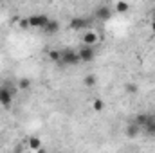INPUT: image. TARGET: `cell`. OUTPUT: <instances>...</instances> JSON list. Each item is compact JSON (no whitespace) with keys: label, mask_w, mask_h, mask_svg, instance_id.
<instances>
[{"label":"cell","mask_w":155,"mask_h":153,"mask_svg":"<svg viewBox=\"0 0 155 153\" xmlns=\"http://www.w3.org/2000/svg\"><path fill=\"white\" fill-rule=\"evenodd\" d=\"M146 130H148V133H152V135H155V119L153 117H148V121H146Z\"/></svg>","instance_id":"10"},{"label":"cell","mask_w":155,"mask_h":153,"mask_svg":"<svg viewBox=\"0 0 155 153\" xmlns=\"http://www.w3.org/2000/svg\"><path fill=\"white\" fill-rule=\"evenodd\" d=\"M137 132H139V126H137V124H130L126 133H128L130 137H134V135H137Z\"/></svg>","instance_id":"15"},{"label":"cell","mask_w":155,"mask_h":153,"mask_svg":"<svg viewBox=\"0 0 155 153\" xmlns=\"http://www.w3.org/2000/svg\"><path fill=\"white\" fill-rule=\"evenodd\" d=\"M27 22H29V27H35V29L43 27L45 29L47 24H49V16H45V15H35V16H29Z\"/></svg>","instance_id":"2"},{"label":"cell","mask_w":155,"mask_h":153,"mask_svg":"<svg viewBox=\"0 0 155 153\" xmlns=\"http://www.w3.org/2000/svg\"><path fill=\"white\" fill-rule=\"evenodd\" d=\"M18 86H20L22 90H27V88L31 86V81H29L27 77H24V79H20V81H18Z\"/></svg>","instance_id":"13"},{"label":"cell","mask_w":155,"mask_h":153,"mask_svg":"<svg viewBox=\"0 0 155 153\" xmlns=\"http://www.w3.org/2000/svg\"><path fill=\"white\" fill-rule=\"evenodd\" d=\"M49 60H51V61H60V60H61V52L51 50V52H49Z\"/></svg>","instance_id":"12"},{"label":"cell","mask_w":155,"mask_h":153,"mask_svg":"<svg viewBox=\"0 0 155 153\" xmlns=\"http://www.w3.org/2000/svg\"><path fill=\"white\" fill-rule=\"evenodd\" d=\"M85 85H87V86H94V85H96V77L92 76V74H88V76L85 77Z\"/></svg>","instance_id":"16"},{"label":"cell","mask_w":155,"mask_h":153,"mask_svg":"<svg viewBox=\"0 0 155 153\" xmlns=\"http://www.w3.org/2000/svg\"><path fill=\"white\" fill-rule=\"evenodd\" d=\"M92 108H94L96 112H101V110L105 108V103H103L101 99H94V101H92Z\"/></svg>","instance_id":"11"},{"label":"cell","mask_w":155,"mask_h":153,"mask_svg":"<svg viewBox=\"0 0 155 153\" xmlns=\"http://www.w3.org/2000/svg\"><path fill=\"white\" fill-rule=\"evenodd\" d=\"M29 148L31 150H40L41 148V141H40L38 137H31L29 139Z\"/></svg>","instance_id":"9"},{"label":"cell","mask_w":155,"mask_h":153,"mask_svg":"<svg viewBox=\"0 0 155 153\" xmlns=\"http://www.w3.org/2000/svg\"><path fill=\"white\" fill-rule=\"evenodd\" d=\"M128 7H130V5H128L126 2H117V4H116V9L119 11V13H124V11H128Z\"/></svg>","instance_id":"14"},{"label":"cell","mask_w":155,"mask_h":153,"mask_svg":"<svg viewBox=\"0 0 155 153\" xmlns=\"http://www.w3.org/2000/svg\"><path fill=\"white\" fill-rule=\"evenodd\" d=\"M78 58H79V61H92L94 60V49L83 45L79 49V52H78Z\"/></svg>","instance_id":"4"},{"label":"cell","mask_w":155,"mask_h":153,"mask_svg":"<svg viewBox=\"0 0 155 153\" xmlns=\"http://www.w3.org/2000/svg\"><path fill=\"white\" fill-rule=\"evenodd\" d=\"M126 90H128L130 94H134V92H137V86H135V85H126Z\"/></svg>","instance_id":"17"},{"label":"cell","mask_w":155,"mask_h":153,"mask_svg":"<svg viewBox=\"0 0 155 153\" xmlns=\"http://www.w3.org/2000/svg\"><path fill=\"white\" fill-rule=\"evenodd\" d=\"M83 43H85L87 47H92L94 43H97V34H96L94 31H87V33L83 34Z\"/></svg>","instance_id":"5"},{"label":"cell","mask_w":155,"mask_h":153,"mask_svg":"<svg viewBox=\"0 0 155 153\" xmlns=\"http://www.w3.org/2000/svg\"><path fill=\"white\" fill-rule=\"evenodd\" d=\"M20 25H22V27H29V22H27V20H22Z\"/></svg>","instance_id":"19"},{"label":"cell","mask_w":155,"mask_h":153,"mask_svg":"<svg viewBox=\"0 0 155 153\" xmlns=\"http://www.w3.org/2000/svg\"><path fill=\"white\" fill-rule=\"evenodd\" d=\"M152 29H153V33H155V20H153V24H152Z\"/></svg>","instance_id":"20"},{"label":"cell","mask_w":155,"mask_h":153,"mask_svg":"<svg viewBox=\"0 0 155 153\" xmlns=\"http://www.w3.org/2000/svg\"><path fill=\"white\" fill-rule=\"evenodd\" d=\"M96 15H97V18H101V20H108V18H110V7H108V5H101V7L96 11Z\"/></svg>","instance_id":"6"},{"label":"cell","mask_w":155,"mask_h":153,"mask_svg":"<svg viewBox=\"0 0 155 153\" xmlns=\"http://www.w3.org/2000/svg\"><path fill=\"white\" fill-rule=\"evenodd\" d=\"M11 103H13V88L7 86V85L0 86V105L2 106H9Z\"/></svg>","instance_id":"1"},{"label":"cell","mask_w":155,"mask_h":153,"mask_svg":"<svg viewBox=\"0 0 155 153\" xmlns=\"http://www.w3.org/2000/svg\"><path fill=\"white\" fill-rule=\"evenodd\" d=\"M83 27H87V20H83V18H72V22H71V29H83Z\"/></svg>","instance_id":"8"},{"label":"cell","mask_w":155,"mask_h":153,"mask_svg":"<svg viewBox=\"0 0 155 153\" xmlns=\"http://www.w3.org/2000/svg\"><path fill=\"white\" fill-rule=\"evenodd\" d=\"M15 153H24V148H22V146H16V148H15Z\"/></svg>","instance_id":"18"},{"label":"cell","mask_w":155,"mask_h":153,"mask_svg":"<svg viewBox=\"0 0 155 153\" xmlns=\"http://www.w3.org/2000/svg\"><path fill=\"white\" fill-rule=\"evenodd\" d=\"M58 29H60V24H58L56 20H49V24H47V27H45V33L54 34V33H58Z\"/></svg>","instance_id":"7"},{"label":"cell","mask_w":155,"mask_h":153,"mask_svg":"<svg viewBox=\"0 0 155 153\" xmlns=\"http://www.w3.org/2000/svg\"><path fill=\"white\" fill-rule=\"evenodd\" d=\"M61 61H63V63H67V65H76L78 61H79L78 52H76V50H71V49L63 50V52H61Z\"/></svg>","instance_id":"3"}]
</instances>
